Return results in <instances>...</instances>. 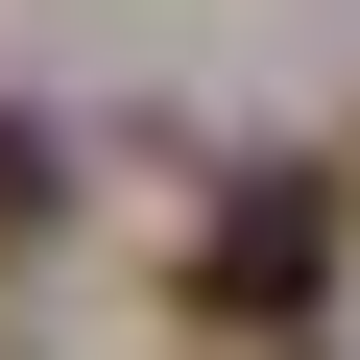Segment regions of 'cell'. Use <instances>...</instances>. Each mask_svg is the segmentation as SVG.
I'll list each match as a JSON object with an SVG mask.
<instances>
[{
    "label": "cell",
    "instance_id": "obj_1",
    "mask_svg": "<svg viewBox=\"0 0 360 360\" xmlns=\"http://www.w3.org/2000/svg\"><path fill=\"white\" fill-rule=\"evenodd\" d=\"M336 240H360L336 168H264V193H217V240H193V312L217 336H312L336 312Z\"/></svg>",
    "mask_w": 360,
    "mask_h": 360
},
{
    "label": "cell",
    "instance_id": "obj_2",
    "mask_svg": "<svg viewBox=\"0 0 360 360\" xmlns=\"http://www.w3.org/2000/svg\"><path fill=\"white\" fill-rule=\"evenodd\" d=\"M49 217H72V144H49V120H0V264H25Z\"/></svg>",
    "mask_w": 360,
    "mask_h": 360
}]
</instances>
